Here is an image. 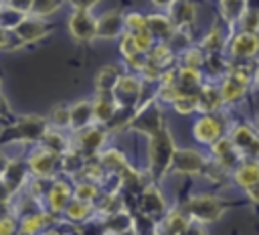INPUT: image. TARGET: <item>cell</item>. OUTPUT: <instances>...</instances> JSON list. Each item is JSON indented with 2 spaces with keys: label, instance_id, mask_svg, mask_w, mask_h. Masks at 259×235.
Returning a JSON list of instances; mask_svg holds the SVG:
<instances>
[{
  "label": "cell",
  "instance_id": "obj_9",
  "mask_svg": "<svg viewBox=\"0 0 259 235\" xmlns=\"http://www.w3.org/2000/svg\"><path fill=\"white\" fill-rule=\"evenodd\" d=\"M51 32L49 24L42 20V18H36V16H24L22 22L14 28V34L20 38L22 45H30V43H36L40 38H45L47 34Z\"/></svg>",
  "mask_w": 259,
  "mask_h": 235
},
{
  "label": "cell",
  "instance_id": "obj_45",
  "mask_svg": "<svg viewBox=\"0 0 259 235\" xmlns=\"http://www.w3.org/2000/svg\"><path fill=\"white\" fill-rule=\"evenodd\" d=\"M184 59H186V65H184V67H190V69H200V65H202V55H200V51L190 49V51H186Z\"/></svg>",
  "mask_w": 259,
  "mask_h": 235
},
{
  "label": "cell",
  "instance_id": "obj_6",
  "mask_svg": "<svg viewBox=\"0 0 259 235\" xmlns=\"http://www.w3.org/2000/svg\"><path fill=\"white\" fill-rule=\"evenodd\" d=\"M204 168H206V160L202 158L200 152L190 150V148H182V150L176 148L172 164H170L172 172H178V174H200Z\"/></svg>",
  "mask_w": 259,
  "mask_h": 235
},
{
  "label": "cell",
  "instance_id": "obj_46",
  "mask_svg": "<svg viewBox=\"0 0 259 235\" xmlns=\"http://www.w3.org/2000/svg\"><path fill=\"white\" fill-rule=\"evenodd\" d=\"M16 233V221L8 215L0 217V235H14Z\"/></svg>",
  "mask_w": 259,
  "mask_h": 235
},
{
  "label": "cell",
  "instance_id": "obj_48",
  "mask_svg": "<svg viewBox=\"0 0 259 235\" xmlns=\"http://www.w3.org/2000/svg\"><path fill=\"white\" fill-rule=\"evenodd\" d=\"M180 235H204V229L200 227V223H196V221H190V223L184 227V231H182Z\"/></svg>",
  "mask_w": 259,
  "mask_h": 235
},
{
  "label": "cell",
  "instance_id": "obj_3",
  "mask_svg": "<svg viewBox=\"0 0 259 235\" xmlns=\"http://www.w3.org/2000/svg\"><path fill=\"white\" fill-rule=\"evenodd\" d=\"M223 211H225L223 203L217 197H210V194L192 197L186 205L188 217L196 223H214L223 215Z\"/></svg>",
  "mask_w": 259,
  "mask_h": 235
},
{
  "label": "cell",
  "instance_id": "obj_44",
  "mask_svg": "<svg viewBox=\"0 0 259 235\" xmlns=\"http://www.w3.org/2000/svg\"><path fill=\"white\" fill-rule=\"evenodd\" d=\"M32 2H34V0H4L6 6H10V8H14V10L22 12V14H30Z\"/></svg>",
  "mask_w": 259,
  "mask_h": 235
},
{
  "label": "cell",
  "instance_id": "obj_28",
  "mask_svg": "<svg viewBox=\"0 0 259 235\" xmlns=\"http://www.w3.org/2000/svg\"><path fill=\"white\" fill-rule=\"evenodd\" d=\"M247 8V0H221V10H223V16L229 20V22H237L243 12Z\"/></svg>",
  "mask_w": 259,
  "mask_h": 235
},
{
  "label": "cell",
  "instance_id": "obj_10",
  "mask_svg": "<svg viewBox=\"0 0 259 235\" xmlns=\"http://www.w3.org/2000/svg\"><path fill=\"white\" fill-rule=\"evenodd\" d=\"M192 134L194 138L200 142V144H206V146H212L217 140L223 138V126L221 122L210 115V113H204L202 118L196 120L194 128H192Z\"/></svg>",
  "mask_w": 259,
  "mask_h": 235
},
{
  "label": "cell",
  "instance_id": "obj_35",
  "mask_svg": "<svg viewBox=\"0 0 259 235\" xmlns=\"http://www.w3.org/2000/svg\"><path fill=\"white\" fill-rule=\"evenodd\" d=\"M47 120L51 128H57V130L69 128V105H55Z\"/></svg>",
  "mask_w": 259,
  "mask_h": 235
},
{
  "label": "cell",
  "instance_id": "obj_33",
  "mask_svg": "<svg viewBox=\"0 0 259 235\" xmlns=\"http://www.w3.org/2000/svg\"><path fill=\"white\" fill-rule=\"evenodd\" d=\"M109 231H113L115 235L123 233V231H130L132 229V219L127 213L123 211H117V213H111L109 219H107V225H105Z\"/></svg>",
  "mask_w": 259,
  "mask_h": 235
},
{
  "label": "cell",
  "instance_id": "obj_49",
  "mask_svg": "<svg viewBox=\"0 0 259 235\" xmlns=\"http://www.w3.org/2000/svg\"><path fill=\"white\" fill-rule=\"evenodd\" d=\"M10 197H12V192L8 190V186L4 184V180L0 178V205H6Z\"/></svg>",
  "mask_w": 259,
  "mask_h": 235
},
{
  "label": "cell",
  "instance_id": "obj_13",
  "mask_svg": "<svg viewBox=\"0 0 259 235\" xmlns=\"http://www.w3.org/2000/svg\"><path fill=\"white\" fill-rule=\"evenodd\" d=\"M57 160L59 156L49 152L47 148L38 146L36 150L30 152L26 164H28V170L34 174V176H51L55 172V166H57Z\"/></svg>",
  "mask_w": 259,
  "mask_h": 235
},
{
  "label": "cell",
  "instance_id": "obj_4",
  "mask_svg": "<svg viewBox=\"0 0 259 235\" xmlns=\"http://www.w3.org/2000/svg\"><path fill=\"white\" fill-rule=\"evenodd\" d=\"M67 28L77 43H91L97 38V18L91 10H73L67 20Z\"/></svg>",
  "mask_w": 259,
  "mask_h": 235
},
{
  "label": "cell",
  "instance_id": "obj_32",
  "mask_svg": "<svg viewBox=\"0 0 259 235\" xmlns=\"http://www.w3.org/2000/svg\"><path fill=\"white\" fill-rule=\"evenodd\" d=\"M99 162H101L103 168H107V170H117V172H121V170L127 166L123 154H119L117 150H107V152H103V154L99 156Z\"/></svg>",
  "mask_w": 259,
  "mask_h": 235
},
{
  "label": "cell",
  "instance_id": "obj_17",
  "mask_svg": "<svg viewBox=\"0 0 259 235\" xmlns=\"http://www.w3.org/2000/svg\"><path fill=\"white\" fill-rule=\"evenodd\" d=\"M26 176H28V164L22 162V160H10L0 178L4 180L8 190L14 194V192H18L22 188V184L26 182Z\"/></svg>",
  "mask_w": 259,
  "mask_h": 235
},
{
  "label": "cell",
  "instance_id": "obj_50",
  "mask_svg": "<svg viewBox=\"0 0 259 235\" xmlns=\"http://www.w3.org/2000/svg\"><path fill=\"white\" fill-rule=\"evenodd\" d=\"M10 115V105L6 101V97L0 93V118H8Z\"/></svg>",
  "mask_w": 259,
  "mask_h": 235
},
{
  "label": "cell",
  "instance_id": "obj_40",
  "mask_svg": "<svg viewBox=\"0 0 259 235\" xmlns=\"http://www.w3.org/2000/svg\"><path fill=\"white\" fill-rule=\"evenodd\" d=\"M95 197H97V186H95L93 182L87 180V182L77 184V188H75V199L85 201V203H91Z\"/></svg>",
  "mask_w": 259,
  "mask_h": 235
},
{
  "label": "cell",
  "instance_id": "obj_34",
  "mask_svg": "<svg viewBox=\"0 0 259 235\" xmlns=\"http://www.w3.org/2000/svg\"><path fill=\"white\" fill-rule=\"evenodd\" d=\"M45 225H47V215L36 213V215H28L22 219L20 231L24 235H36V233H40V229H45Z\"/></svg>",
  "mask_w": 259,
  "mask_h": 235
},
{
  "label": "cell",
  "instance_id": "obj_31",
  "mask_svg": "<svg viewBox=\"0 0 259 235\" xmlns=\"http://www.w3.org/2000/svg\"><path fill=\"white\" fill-rule=\"evenodd\" d=\"M89 213H91V205L85 203V201H79V199L69 201V205L65 207V215L71 221H83V219L89 217Z\"/></svg>",
  "mask_w": 259,
  "mask_h": 235
},
{
  "label": "cell",
  "instance_id": "obj_21",
  "mask_svg": "<svg viewBox=\"0 0 259 235\" xmlns=\"http://www.w3.org/2000/svg\"><path fill=\"white\" fill-rule=\"evenodd\" d=\"M235 182L245 190L259 182V160H241L239 166L233 170Z\"/></svg>",
  "mask_w": 259,
  "mask_h": 235
},
{
  "label": "cell",
  "instance_id": "obj_25",
  "mask_svg": "<svg viewBox=\"0 0 259 235\" xmlns=\"http://www.w3.org/2000/svg\"><path fill=\"white\" fill-rule=\"evenodd\" d=\"M40 146L47 148L49 152L57 154V156H63L65 152H69V142H67V138L61 134V130H57V128H49V130H47V134H45L42 140H40Z\"/></svg>",
  "mask_w": 259,
  "mask_h": 235
},
{
  "label": "cell",
  "instance_id": "obj_56",
  "mask_svg": "<svg viewBox=\"0 0 259 235\" xmlns=\"http://www.w3.org/2000/svg\"><path fill=\"white\" fill-rule=\"evenodd\" d=\"M0 89H2V79H0Z\"/></svg>",
  "mask_w": 259,
  "mask_h": 235
},
{
  "label": "cell",
  "instance_id": "obj_16",
  "mask_svg": "<svg viewBox=\"0 0 259 235\" xmlns=\"http://www.w3.org/2000/svg\"><path fill=\"white\" fill-rule=\"evenodd\" d=\"M91 103H93V122L95 124L101 126V124H107L113 120V115L117 111L113 93H97Z\"/></svg>",
  "mask_w": 259,
  "mask_h": 235
},
{
  "label": "cell",
  "instance_id": "obj_20",
  "mask_svg": "<svg viewBox=\"0 0 259 235\" xmlns=\"http://www.w3.org/2000/svg\"><path fill=\"white\" fill-rule=\"evenodd\" d=\"M140 207H142V213H144L148 219H150V217H160V215H164V211H166V203H164L162 194L158 192V188H154V186L144 188L142 199H140Z\"/></svg>",
  "mask_w": 259,
  "mask_h": 235
},
{
  "label": "cell",
  "instance_id": "obj_41",
  "mask_svg": "<svg viewBox=\"0 0 259 235\" xmlns=\"http://www.w3.org/2000/svg\"><path fill=\"white\" fill-rule=\"evenodd\" d=\"M22 47L20 38L14 34V30L8 28H0V51H8V49H18Z\"/></svg>",
  "mask_w": 259,
  "mask_h": 235
},
{
  "label": "cell",
  "instance_id": "obj_42",
  "mask_svg": "<svg viewBox=\"0 0 259 235\" xmlns=\"http://www.w3.org/2000/svg\"><path fill=\"white\" fill-rule=\"evenodd\" d=\"M134 41H136V47H138V51L140 53H150L152 51V47H154V36L148 32V28H144V30H140V32H136L134 34Z\"/></svg>",
  "mask_w": 259,
  "mask_h": 235
},
{
  "label": "cell",
  "instance_id": "obj_2",
  "mask_svg": "<svg viewBox=\"0 0 259 235\" xmlns=\"http://www.w3.org/2000/svg\"><path fill=\"white\" fill-rule=\"evenodd\" d=\"M150 144H148V158H150V170L154 176H164L170 170L176 146L172 140L170 130L164 126L162 130H158L156 134L148 136Z\"/></svg>",
  "mask_w": 259,
  "mask_h": 235
},
{
  "label": "cell",
  "instance_id": "obj_36",
  "mask_svg": "<svg viewBox=\"0 0 259 235\" xmlns=\"http://www.w3.org/2000/svg\"><path fill=\"white\" fill-rule=\"evenodd\" d=\"M243 30L247 32H259V10H253V8H245L243 16L239 18Z\"/></svg>",
  "mask_w": 259,
  "mask_h": 235
},
{
  "label": "cell",
  "instance_id": "obj_30",
  "mask_svg": "<svg viewBox=\"0 0 259 235\" xmlns=\"http://www.w3.org/2000/svg\"><path fill=\"white\" fill-rule=\"evenodd\" d=\"M63 4H65V0H34V2H32L30 16H36V18L51 16V14H55Z\"/></svg>",
  "mask_w": 259,
  "mask_h": 235
},
{
  "label": "cell",
  "instance_id": "obj_15",
  "mask_svg": "<svg viewBox=\"0 0 259 235\" xmlns=\"http://www.w3.org/2000/svg\"><path fill=\"white\" fill-rule=\"evenodd\" d=\"M93 124V103L83 99L69 105V128L73 132H81Z\"/></svg>",
  "mask_w": 259,
  "mask_h": 235
},
{
  "label": "cell",
  "instance_id": "obj_52",
  "mask_svg": "<svg viewBox=\"0 0 259 235\" xmlns=\"http://www.w3.org/2000/svg\"><path fill=\"white\" fill-rule=\"evenodd\" d=\"M156 8H170L174 4V0H150Z\"/></svg>",
  "mask_w": 259,
  "mask_h": 235
},
{
  "label": "cell",
  "instance_id": "obj_19",
  "mask_svg": "<svg viewBox=\"0 0 259 235\" xmlns=\"http://www.w3.org/2000/svg\"><path fill=\"white\" fill-rule=\"evenodd\" d=\"M121 69L117 65H103L95 73V89L97 93H113L117 87V81L121 79Z\"/></svg>",
  "mask_w": 259,
  "mask_h": 235
},
{
  "label": "cell",
  "instance_id": "obj_51",
  "mask_svg": "<svg viewBox=\"0 0 259 235\" xmlns=\"http://www.w3.org/2000/svg\"><path fill=\"white\" fill-rule=\"evenodd\" d=\"M247 194H249V199H251V201L259 203V182H257V184H253V186H249V188H247Z\"/></svg>",
  "mask_w": 259,
  "mask_h": 235
},
{
  "label": "cell",
  "instance_id": "obj_8",
  "mask_svg": "<svg viewBox=\"0 0 259 235\" xmlns=\"http://www.w3.org/2000/svg\"><path fill=\"white\" fill-rule=\"evenodd\" d=\"M75 150L83 156H93L101 150L103 142H105V130L101 126H89L81 132H77V140H75Z\"/></svg>",
  "mask_w": 259,
  "mask_h": 235
},
{
  "label": "cell",
  "instance_id": "obj_23",
  "mask_svg": "<svg viewBox=\"0 0 259 235\" xmlns=\"http://www.w3.org/2000/svg\"><path fill=\"white\" fill-rule=\"evenodd\" d=\"M221 103H223V97H221L219 89H212V87H200L198 89V93H196V111L212 113L221 107Z\"/></svg>",
  "mask_w": 259,
  "mask_h": 235
},
{
  "label": "cell",
  "instance_id": "obj_5",
  "mask_svg": "<svg viewBox=\"0 0 259 235\" xmlns=\"http://www.w3.org/2000/svg\"><path fill=\"white\" fill-rule=\"evenodd\" d=\"M231 142L243 160H259V134L251 126H237L231 132Z\"/></svg>",
  "mask_w": 259,
  "mask_h": 235
},
{
  "label": "cell",
  "instance_id": "obj_24",
  "mask_svg": "<svg viewBox=\"0 0 259 235\" xmlns=\"http://www.w3.org/2000/svg\"><path fill=\"white\" fill-rule=\"evenodd\" d=\"M170 10H172L170 18H172V22H174L176 28L178 26H188V24L194 22L196 8L188 0H174V4L170 6Z\"/></svg>",
  "mask_w": 259,
  "mask_h": 235
},
{
  "label": "cell",
  "instance_id": "obj_7",
  "mask_svg": "<svg viewBox=\"0 0 259 235\" xmlns=\"http://www.w3.org/2000/svg\"><path fill=\"white\" fill-rule=\"evenodd\" d=\"M127 126L138 130V132H144V134L152 136V134H156L158 130L164 128V115H162V111L158 109L156 103H148L146 107L138 109V113L134 115V120Z\"/></svg>",
  "mask_w": 259,
  "mask_h": 235
},
{
  "label": "cell",
  "instance_id": "obj_55",
  "mask_svg": "<svg viewBox=\"0 0 259 235\" xmlns=\"http://www.w3.org/2000/svg\"><path fill=\"white\" fill-rule=\"evenodd\" d=\"M119 235H136V233H134V231L130 229V231H123V233H119Z\"/></svg>",
  "mask_w": 259,
  "mask_h": 235
},
{
  "label": "cell",
  "instance_id": "obj_37",
  "mask_svg": "<svg viewBox=\"0 0 259 235\" xmlns=\"http://www.w3.org/2000/svg\"><path fill=\"white\" fill-rule=\"evenodd\" d=\"M123 22H125V32H130V34H136L146 28V16L140 12H130L123 18Z\"/></svg>",
  "mask_w": 259,
  "mask_h": 235
},
{
  "label": "cell",
  "instance_id": "obj_26",
  "mask_svg": "<svg viewBox=\"0 0 259 235\" xmlns=\"http://www.w3.org/2000/svg\"><path fill=\"white\" fill-rule=\"evenodd\" d=\"M245 85L243 83H239L237 79H233V77H225L223 79V83H221V87H219V91H221V97H223V103L227 101V103H233V101H237V99H241L243 95H245Z\"/></svg>",
  "mask_w": 259,
  "mask_h": 235
},
{
  "label": "cell",
  "instance_id": "obj_14",
  "mask_svg": "<svg viewBox=\"0 0 259 235\" xmlns=\"http://www.w3.org/2000/svg\"><path fill=\"white\" fill-rule=\"evenodd\" d=\"M140 91H142V81L138 79V75H121V79L117 81V87L113 89L117 107L127 105V97L134 103L140 97Z\"/></svg>",
  "mask_w": 259,
  "mask_h": 235
},
{
  "label": "cell",
  "instance_id": "obj_11",
  "mask_svg": "<svg viewBox=\"0 0 259 235\" xmlns=\"http://www.w3.org/2000/svg\"><path fill=\"white\" fill-rule=\"evenodd\" d=\"M229 53L235 59H251L259 53V34L257 32H247L241 30L233 36L229 43Z\"/></svg>",
  "mask_w": 259,
  "mask_h": 235
},
{
  "label": "cell",
  "instance_id": "obj_38",
  "mask_svg": "<svg viewBox=\"0 0 259 235\" xmlns=\"http://www.w3.org/2000/svg\"><path fill=\"white\" fill-rule=\"evenodd\" d=\"M172 107L180 113H190V111H196V95H178L174 101H172Z\"/></svg>",
  "mask_w": 259,
  "mask_h": 235
},
{
  "label": "cell",
  "instance_id": "obj_47",
  "mask_svg": "<svg viewBox=\"0 0 259 235\" xmlns=\"http://www.w3.org/2000/svg\"><path fill=\"white\" fill-rule=\"evenodd\" d=\"M75 10H91L93 6L99 4V0H69Z\"/></svg>",
  "mask_w": 259,
  "mask_h": 235
},
{
  "label": "cell",
  "instance_id": "obj_12",
  "mask_svg": "<svg viewBox=\"0 0 259 235\" xmlns=\"http://www.w3.org/2000/svg\"><path fill=\"white\" fill-rule=\"evenodd\" d=\"M123 14L119 10H107L97 18V38H117L125 30Z\"/></svg>",
  "mask_w": 259,
  "mask_h": 235
},
{
  "label": "cell",
  "instance_id": "obj_43",
  "mask_svg": "<svg viewBox=\"0 0 259 235\" xmlns=\"http://www.w3.org/2000/svg\"><path fill=\"white\" fill-rule=\"evenodd\" d=\"M119 49H121V53H123V57H125V59H132L134 55H138V53H140V51H138V47H136L134 34H130V32H125V34H123Z\"/></svg>",
  "mask_w": 259,
  "mask_h": 235
},
{
  "label": "cell",
  "instance_id": "obj_54",
  "mask_svg": "<svg viewBox=\"0 0 259 235\" xmlns=\"http://www.w3.org/2000/svg\"><path fill=\"white\" fill-rule=\"evenodd\" d=\"M255 130H257V134H259V113H257V118H255Z\"/></svg>",
  "mask_w": 259,
  "mask_h": 235
},
{
  "label": "cell",
  "instance_id": "obj_1",
  "mask_svg": "<svg viewBox=\"0 0 259 235\" xmlns=\"http://www.w3.org/2000/svg\"><path fill=\"white\" fill-rule=\"evenodd\" d=\"M49 120L40 115H22L16 118L10 126H4L0 132V144H10V142H28L34 144L42 140V136L49 130Z\"/></svg>",
  "mask_w": 259,
  "mask_h": 235
},
{
  "label": "cell",
  "instance_id": "obj_29",
  "mask_svg": "<svg viewBox=\"0 0 259 235\" xmlns=\"http://www.w3.org/2000/svg\"><path fill=\"white\" fill-rule=\"evenodd\" d=\"M24 16H28V14H22V12H18V10H14V8L2 4V6H0V28L14 30V28L22 22Z\"/></svg>",
  "mask_w": 259,
  "mask_h": 235
},
{
  "label": "cell",
  "instance_id": "obj_18",
  "mask_svg": "<svg viewBox=\"0 0 259 235\" xmlns=\"http://www.w3.org/2000/svg\"><path fill=\"white\" fill-rule=\"evenodd\" d=\"M146 28L148 32L160 41H168L172 34H176V26L172 22L170 16H164V14H152V16H146Z\"/></svg>",
  "mask_w": 259,
  "mask_h": 235
},
{
  "label": "cell",
  "instance_id": "obj_27",
  "mask_svg": "<svg viewBox=\"0 0 259 235\" xmlns=\"http://www.w3.org/2000/svg\"><path fill=\"white\" fill-rule=\"evenodd\" d=\"M190 223V217L180 213V211H174L166 217V223H164V231L166 235H180L184 231V227Z\"/></svg>",
  "mask_w": 259,
  "mask_h": 235
},
{
  "label": "cell",
  "instance_id": "obj_39",
  "mask_svg": "<svg viewBox=\"0 0 259 235\" xmlns=\"http://www.w3.org/2000/svg\"><path fill=\"white\" fill-rule=\"evenodd\" d=\"M223 45H225V41H223V30H221L219 26H214V28L206 34V38L202 41V47H204L206 51H210V53L219 51Z\"/></svg>",
  "mask_w": 259,
  "mask_h": 235
},
{
  "label": "cell",
  "instance_id": "obj_22",
  "mask_svg": "<svg viewBox=\"0 0 259 235\" xmlns=\"http://www.w3.org/2000/svg\"><path fill=\"white\" fill-rule=\"evenodd\" d=\"M47 201H49L51 211H55V213L65 211V207L71 201V188H69V184L63 182V180H55L53 186H51V190H49V194H47Z\"/></svg>",
  "mask_w": 259,
  "mask_h": 235
},
{
  "label": "cell",
  "instance_id": "obj_53",
  "mask_svg": "<svg viewBox=\"0 0 259 235\" xmlns=\"http://www.w3.org/2000/svg\"><path fill=\"white\" fill-rule=\"evenodd\" d=\"M8 162H10V158L4 154V152H0V176L4 174V170H6V166H8Z\"/></svg>",
  "mask_w": 259,
  "mask_h": 235
}]
</instances>
